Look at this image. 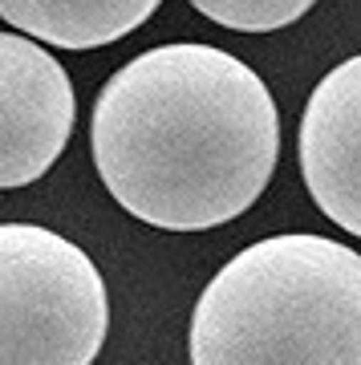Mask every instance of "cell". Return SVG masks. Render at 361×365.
Segmentation results:
<instances>
[{"mask_svg": "<svg viewBox=\"0 0 361 365\" xmlns=\"http://www.w3.org/2000/svg\"><path fill=\"white\" fill-rule=\"evenodd\" d=\"M300 175L312 203L361 240V53L329 69L305 106Z\"/></svg>", "mask_w": 361, "mask_h": 365, "instance_id": "5", "label": "cell"}, {"mask_svg": "<svg viewBox=\"0 0 361 365\" xmlns=\"http://www.w3.org/2000/svg\"><path fill=\"white\" fill-rule=\"evenodd\" d=\"M110 329L98 264L37 223H0V365H93Z\"/></svg>", "mask_w": 361, "mask_h": 365, "instance_id": "3", "label": "cell"}, {"mask_svg": "<svg viewBox=\"0 0 361 365\" xmlns=\"http://www.w3.org/2000/svg\"><path fill=\"white\" fill-rule=\"evenodd\" d=\"M191 365H361V256L309 232L268 235L195 300Z\"/></svg>", "mask_w": 361, "mask_h": 365, "instance_id": "2", "label": "cell"}, {"mask_svg": "<svg viewBox=\"0 0 361 365\" xmlns=\"http://www.w3.org/2000/svg\"><path fill=\"white\" fill-rule=\"evenodd\" d=\"M90 146L122 211L163 232H207L264 195L280 114L252 66L179 41L138 53L106 81Z\"/></svg>", "mask_w": 361, "mask_h": 365, "instance_id": "1", "label": "cell"}, {"mask_svg": "<svg viewBox=\"0 0 361 365\" xmlns=\"http://www.w3.org/2000/svg\"><path fill=\"white\" fill-rule=\"evenodd\" d=\"M195 9L235 33H276L309 13L317 0H191Z\"/></svg>", "mask_w": 361, "mask_h": 365, "instance_id": "7", "label": "cell"}, {"mask_svg": "<svg viewBox=\"0 0 361 365\" xmlns=\"http://www.w3.org/2000/svg\"><path fill=\"white\" fill-rule=\"evenodd\" d=\"M73 81L25 33H0V191L29 187L73 134Z\"/></svg>", "mask_w": 361, "mask_h": 365, "instance_id": "4", "label": "cell"}, {"mask_svg": "<svg viewBox=\"0 0 361 365\" xmlns=\"http://www.w3.org/2000/svg\"><path fill=\"white\" fill-rule=\"evenodd\" d=\"M163 0H0V21L57 49H98L146 25Z\"/></svg>", "mask_w": 361, "mask_h": 365, "instance_id": "6", "label": "cell"}]
</instances>
